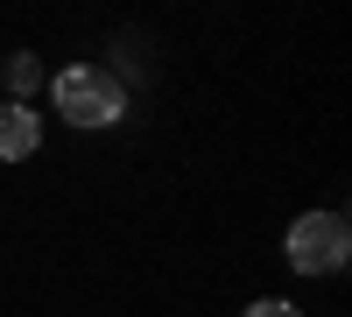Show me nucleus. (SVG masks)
<instances>
[{"mask_svg":"<svg viewBox=\"0 0 352 317\" xmlns=\"http://www.w3.org/2000/svg\"><path fill=\"white\" fill-rule=\"evenodd\" d=\"M352 254V226L338 212H303L289 226V268L296 275H338Z\"/></svg>","mask_w":352,"mask_h":317,"instance_id":"nucleus-2","label":"nucleus"},{"mask_svg":"<svg viewBox=\"0 0 352 317\" xmlns=\"http://www.w3.org/2000/svg\"><path fill=\"white\" fill-rule=\"evenodd\" d=\"M247 317H296V303H275L268 296V303H247Z\"/></svg>","mask_w":352,"mask_h":317,"instance_id":"nucleus-5","label":"nucleus"},{"mask_svg":"<svg viewBox=\"0 0 352 317\" xmlns=\"http://www.w3.org/2000/svg\"><path fill=\"white\" fill-rule=\"evenodd\" d=\"M50 99H56V113H64L71 127H113V120L127 113L120 78H106L99 64H71V71H56V78H50Z\"/></svg>","mask_w":352,"mask_h":317,"instance_id":"nucleus-1","label":"nucleus"},{"mask_svg":"<svg viewBox=\"0 0 352 317\" xmlns=\"http://www.w3.org/2000/svg\"><path fill=\"white\" fill-rule=\"evenodd\" d=\"M43 149V113L36 106H0V162H28Z\"/></svg>","mask_w":352,"mask_h":317,"instance_id":"nucleus-3","label":"nucleus"},{"mask_svg":"<svg viewBox=\"0 0 352 317\" xmlns=\"http://www.w3.org/2000/svg\"><path fill=\"white\" fill-rule=\"evenodd\" d=\"M36 85H43V64H36V56H8V99L14 106H28V99H36Z\"/></svg>","mask_w":352,"mask_h":317,"instance_id":"nucleus-4","label":"nucleus"}]
</instances>
